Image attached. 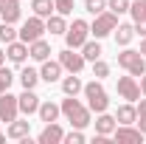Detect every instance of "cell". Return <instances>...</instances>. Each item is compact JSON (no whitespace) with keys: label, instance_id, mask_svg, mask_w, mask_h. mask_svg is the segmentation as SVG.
<instances>
[{"label":"cell","instance_id":"d590c367","mask_svg":"<svg viewBox=\"0 0 146 144\" xmlns=\"http://www.w3.org/2000/svg\"><path fill=\"white\" fill-rule=\"evenodd\" d=\"M135 124H138V130L146 136V116H138V119H135Z\"/></svg>","mask_w":146,"mask_h":144},{"label":"cell","instance_id":"8992f818","mask_svg":"<svg viewBox=\"0 0 146 144\" xmlns=\"http://www.w3.org/2000/svg\"><path fill=\"white\" fill-rule=\"evenodd\" d=\"M45 34V20L42 17H28L25 23H23V28L17 31V37L23 40V42H34V40H39V37Z\"/></svg>","mask_w":146,"mask_h":144},{"label":"cell","instance_id":"8d00e7d4","mask_svg":"<svg viewBox=\"0 0 146 144\" xmlns=\"http://www.w3.org/2000/svg\"><path fill=\"white\" fill-rule=\"evenodd\" d=\"M138 116H146V96L141 99V105H138Z\"/></svg>","mask_w":146,"mask_h":144},{"label":"cell","instance_id":"ab89813d","mask_svg":"<svg viewBox=\"0 0 146 144\" xmlns=\"http://www.w3.org/2000/svg\"><path fill=\"white\" fill-rule=\"evenodd\" d=\"M3 62H6V51L0 48V65H3Z\"/></svg>","mask_w":146,"mask_h":144},{"label":"cell","instance_id":"f546056e","mask_svg":"<svg viewBox=\"0 0 146 144\" xmlns=\"http://www.w3.org/2000/svg\"><path fill=\"white\" fill-rule=\"evenodd\" d=\"M93 76H96V79H104V76H110V65L101 59V57L93 62Z\"/></svg>","mask_w":146,"mask_h":144},{"label":"cell","instance_id":"2e32d148","mask_svg":"<svg viewBox=\"0 0 146 144\" xmlns=\"http://www.w3.org/2000/svg\"><path fill=\"white\" fill-rule=\"evenodd\" d=\"M93 124H96V133H101V136H112V130L118 127V119L110 116L107 110H104V113H98V119H96Z\"/></svg>","mask_w":146,"mask_h":144},{"label":"cell","instance_id":"3957f363","mask_svg":"<svg viewBox=\"0 0 146 144\" xmlns=\"http://www.w3.org/2000/svg\"><path fill=\"white\" fill-rule=\"evenodd\" d=\"M118 65L127 73H132V76H143L146 73V57L141 51H132V48L124 45V51L118 54Z\"/></svg>","mask_w":146,"mask_h":144},{"label":"cell","instance_id":"74e56055","mask_svg":"<svg viewBox=\"0 0 146 144\" xmlns=\"http://www.w3.org/2000/svg\"><path fill=\"white\" fill-rule=\"evenodd\" d=\"M141 93H143V96H146V73H143V76H141Z\"/></svg>","mask_w":146,"mask_h":144},{"label":"cell","instance_id":"60d3db41","mask_svg":"<svg viewBox=\"0 0 146 144\" xmlns=\"http://www.w3.org/2000/svg\"><path fill=\"white\" fill-rule=\"evenodd\" d=\"M3 141H6V136H3V133H0V144H3Z\"/></svg>","mask_w":146,"mask_h":144},{"label":"cell","instance_id":"8fae6325","mask_svg":"<svg viewBox=\"0 0 146 144\" xmlns=\"http://www.w3.org/2000/svg\"><path fill=\"white\" fill-rule=\"evenodd\" d=\"M62 71H65V68H62V62H59V59H45V62H42V68H39V79H42V82H48V85H54V82H59V79H62Z\"/></svg>","mask_w":146,"mask_h":144},{"label":"cell","instance_id":"83f0119b","mask_svg":"<svg viewBox=\"0 0 146 144\" xmlns=\"http://www.w3.org/2000/svg\"><path fill=\"white\" fill-rule=\"evenodd\" d=\"M0 40H3L6 45L17 40V31H14V23H0Z\"/></svg>","mask_w":146,"mask_h":144},{"label":"cell","instance_id":"d6a6232c","mask_svg":"<svg viewBox=\"0 0 146 144\" xmlns=\"http://www.w3.org/2000/svg\"><path fill=\"white\" fill-rule=\"evenodd\" d=\"M87 139H84V133L76 127V130H70V133H65V144H84Z\"/></svg>","mask_w":146,"mask_h":144},{"label":"cell","instance_id":"7a4b0ae2","mask_svg":"<svg viewBox=\"0 0 146 144\" xmlns=\"http://www.w3.org/2000/svg\"><path fill=\"white\" fill-rule=\"evenodd\" d=\"M84 99H87V108H90V113H104V110L110 108V99H107V90L101 88V82H87L84 85Z\"/></svg>","mask_w":146,"mask_h":144},{"label":"cell","instance_id":"ba28073f","mask_svg":"<svg viewBox=\"0 0 146 144\" xmlns=\"http://www.w3.org/2000/svg\"><path fill=\"white\" fill-rule=\"evenodd\" d=\"M118 96L127 102H138L141 99V85L135 82V76H118Z\"/></svg>","mask_w":146,"mask_h":144},{"label":"cell","instance_id":"277c9868","mask_svg":"<svg viewBox=\"0 0 146 144\" xmlns=\"http://www.w3.org/2000/svg\"><path fill=\"white\" fill-rule=\"evenodd\" d=\"M115 26H118V14H115V11H101V14H96V20H93L90 34L96 37V40H101V37L112 34Z\"/></svg>","mask_w":146,"mask_h":144},{"label":"cell","instance_id":"ac0fdd59","mask_svg":"<svg viewBox=\"0 0 146 144\" xmlns=\"http://www.w3.org/2000/svg\"><path fill=\"white\" fill-rule=\"evenodd\" d=\"M36 113H39V119L48 124V122H56V119H59L62 108H59L56 102H51V99H48V102H39V110H36Z\"/></svg>","mask_w":146,"mask_h":144},{"label":"cell","instance_id":"e575fe53","mask_svg":"<svg viewBox=\"0 0 146 144\" xmlns=\"http://www.w3.org/2000/svg\"><path fill=\"white\" fill-rule=\"evenodd\" d=\"M135 34L146 37V17H143V20H138V23H135Z\"/></svg>","mask_w":146,"mask_h":144},{"label":"cell","instance_id":"44dd1931","mask_svg":"<svg viewBox=\"0 0 146 144\" xmlns=\"http://www.w3.org/2000/svg\"><path fill=\"white\" fill-rule=\"evenodd\" d=\"M82 90H84V85H82V79H79L76 73H70V76L62 79V93H65V96H76V93H82Z\"/></svg>","mask_w":146,"mask_h":144},{"label":"cell","instance_id":"4fadbf2b","mask_svg":"<svg viewBox=\"0 0 146 144\" xmlns=\"http://www.w3.org/2000/svg\"><path fill=\"white\" fill-rule=\"evenodd\" d=\"M20 17H23L20 0H0V20L3 23H17Z\"/></svg>","mask_w":146,"mask_h":144},{"label":"cell","instance_id":"4316f807","mask_svg":"<svg viewBox=\"0 0 146 144\" xmlns=\"http://www.w3.org/2000/svg\"><path fill=\"white\" fill-rule=\"evenodd\" d=\"M129 14H132V20L138 23V20L146 17V0H132L129 3Z\"/></svg>","mask_w":146,"mask_h":144},{"label":"cell","instance_id":"d6986e66","mask_svg":"<svg viewBox=\"0 0 146 144\" xmlns=\"http://www.w3.org/2000/svg\"><path fill=\"white\" fill-rule=\"evenodd\" d=\"M115 119H118V124H135V119H138V108H135L132 102H124L121 108L115 110Z\"/></svg>","mask_w":146,"mask_h":144},{"label":"cell","instance_id":"603a6c76","mask_svg":"<svg viewBox=\"0 0 146 144\" xmlns=\"http://www.w3.org/2000/svg\"><path fill=\"white\" fill-rule=\"evenodd\" d=\"M45 31H51V34H65L68 31V23L62 14H51V17H45Z\"/></svg>","mask_w":146,"mask_h":144},{"label":"cell","instance_id":"5bb4252c","mask_svg":"<svg viewBox=\"0 0 146 144\" xmlns=\"http://www.w3.org/2000/svg\"><path fill=\"white\" fill-rule=\"evenodd\" d=\"M6 57H9L14 65H23V62H25V57H28V42H23V40L9 42V45H6Z\"/></svg>","mask_w":146,"mask_h":144},{"label":"cell","instance_id":"836d02e7","mask_svg":"<svg viewBox=\"0 0 146 144\" xmlns=\"http://www.w3.org/2000/svg\"><path fill=\"white\" fill-rule=\"evenodd\" d=\"M54 3H56V14H62V17L73 14V0H54Z\"/></svg>","mask_w":146,"mask_h":144},{"label":"cell","instance_id":"e0dca14e","mask_svg":"<svg viewBox=\"0 0 146 144\" xmlns=\"http://www.w3.org/2000/svg\"><path fill=\"white\" fill-rule=\"evenodd\" d=\"M28 57H34L36 62H45V59L51 57V45L39 37V40H34V42H28Z\"/></svg>","mask_w":146,"mask_h":144},{"label":"cell","instance_id":"52a82bcc","mask_svg":"<svg viewBox=\"0 0 146 144\" xmlns=\"http://www.w3.org/2000/svg\"><path fill=\"white\" fill-rule=\"evenodd\" d=\"M59 62H62V68L70 73H82V68H84V57L79 54V48H65V51H59Z\"/></svg>","mask_w":146,"mask_h":144},{"label":"cell","instance_id":"9c48e42d","mask_svg":"<svg viewBox=\"0 0 146 144\" xmlns=\"http://www.w3.org/2000/svg\"><path fill=\"white\" fill-rule=\"evenodd\" d=\"M20 113V102L17 96H11L9 90L6 93H0V122H14Z\"/></svg>","mask_w":146,"mask_h":144},{"label":"cell","instance_id":"d4e9b609","mask_svg":"<svg viewBox=\"0 0 146 144\" xmlns=\"http://www.w3.org/2000/svg\"><path fill=\"white\" fill-rule=\"evenodd\" d=\"M79 51H82V57H84L87 62H96V59L101 57V42H98V40H87Z\"/></svg>","mask_w":146,"mask_h":144},{"label":"cell","instance_id":"5b68a950","mask_svg":"<svg viewBox=\"0 0 146 144\" xmlns=\"http://www.w3.org/2000/svg\"><path fill=\"white\" fill-rule=\"evenodd\" d=\"M87 40H90V26L84 20H73V26H68V31H65L68 48H82Z\"/></svg>","mask_w":146,"mask_h":144},{"label":"cell","instance_id":"6da1fadb","mask_svg":"<svg viewBox=\"0 0 146 144\" xmlns=\"http://www.w3.org/2000/svg\"><path fill=\"white\" fill-rule=\"evenodd\" d=\"M62 116L70 122L73 127H79V130H84L87 124H93V119H90V108L87 105H82L76 96H68V99H62Z\"/></svg>","mask_w":146,"mask_h":144},{"label":"cell","instance_id":"cb8c5ba5","mask_svg":"<svg viewBox=\"0 0 146 144\" xmlns=\"http://www.w3.org/2000/svg\"><path fill=\"white\" fill-rule=\"evenodd\" d=\"M132 37H135V26H129V23L115 26V42H118V45H129Z\"/></svg>","mask_w":146,"mask_h":144},{"label":"cell","instance_id":"1f68e13d","mask_svg":"<svg viewBox=\"0 0 146 144\" xmlns=\"http://www.w3.org/2000/svg\"><path fill=\"white\" fill-rule=\"evenodd\" d=\"M129 3L132 0H107V9L115 14H124V11H129Z\"/></svg>","mask_w":146,"mask_h":144},{"label":"cell","instance_id":"484cf974","mask_svg":"<svg viewBox=\"0 0 146 144\" xmlns=\"http://www.w3.org/2000/svg\"><path fill=\"white\" fill-rule=\"evenodd\" d=\"M36 82H39V71H34V68H23L20 71V85L23 88H36Z\"/></svg>","mask_w":146,"mask_h":144},{"label":"cell","instance_id":"f1b7e54d","mask_svg":"<svg viewBox=\"0 0 146 144\" xmlns=\"http://www.w3.org/2000/svg\"><path fill=\"white\" fill-rule=\"evenodd\" d=\"M11 82H14V73L0 65V93H6V90L11 88Z\"/></svg>","mask_w":146,"mask_h":144},{"label":"cell","instance_id":"4dcf8cb0","mask_svg":"<svg viewBox=\"0 0 146 144\" xmlns=\"http://www.w3.org/2000/svg\"><path fill=\"white\" fill-rule=\"evenodd\" d=\"M84 9H87V14L96 17V14H101V11L107 9V0H87V3H84Z\"/></svg>","mask_w":146,"mask_h":144},{"label":"cell","instance_id":"f35d334b","mask_svg":"<svg viewBox=\"0 0 146 144\" xmlns=\"http://www.w3.org/2000/svg\"><path fill=\"white\" fill-rule=\"evenodd\" d=\"M138 51H141V54L146 57V37H143V40H141V48H138Z\"/></svg>","mask_w":146,"mask_h":144},{"label":"cell","instance_id":"9a60e30c","mask_svg":"<svg viewBox=\"0 0 146 144\" xmlns=\"http://www.w3.org/2000/svg\"><path fill=\"white\" fill-rule=\"evenodd\" d=\"M59 141H65V130L56 122H48L45 130L39 133V144H59Z\"/></svg>","mask_w":146,"mask_h":144},{"label":"cell","instance_id":"30bf717a","mask_svg":"<svg viewBox=\"0 0 146 144\" xmlns=\"http://www.w3.org/2000/svg\"><path fill=\"white\" fill-rule=\"evenodd\" d=\"M112 136H115L118 144H141L143 141V133L138 127H132V124H118L112 130Z\"/></svg>","mask_w":146,"mask_h":144},{"label":"cell","instance_id":"7402d4cb","mask_svg":"<svg viewBox=\"0 0 146 144\" xmlns=\"http://www.w3.org/2000/svg\"><path fill=\"white\" fill-rule=\"evenodd\" d=\"M31 9H34V14L36 17H51V14H54L56 11V3L54 0H31Z\"/></svg>","mask_w":146,"mask_h":144},{"label":"cell","instance_id":"ffe728a7","mask_svg":"<svg viewBox=\"0 0 146 144\" xmlns=\"http://www.w3.org/2000/svg\"><path fill=\"white\" fill-rule=\"evenodd\" d=\"M28 133H31V122H20V119L9 122V130H6V136L9 139H17V141H23Z\"/></svg>","mask_w":146,"mask_h":144},{"label":"cell","instance_id":"7c38bea8","mask_svg":"<svg viewBox=\"0 0 146 144\" xmlns=\"http://www.w3.org/2000/svg\"><path fill=\"white\" fill-rule=\"evenodd\" d=\"M17 102H20V113H25V116H31V113L39 110V96L34 93V88H23Z\"/></svg>","mask_w":146,"mask_h":144}]
</instances>
